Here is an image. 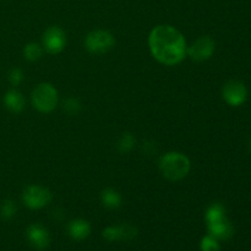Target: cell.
I'll return each instance as SVG.
<instances>
[{"label":"cell","mask_w":251,"mask_h":251,"mask_svg":"<svg viewBox=\"0 0 251 251\" xmlns=\"http://www.w3.org/2000/svg\"><path fill=\"white\" fill-rule=\"evenodd\" d=\"M24 54L27 60L36 61L42 56V48L37 43H28L25 47Z\"/></svg>","instance_id":"ac0fdd59"},{"label":"cell","mask_w":251,"mask_h":251,"mask_svg":"<svg viewBox=\"0 0 251 251\" xmlns=\"http://www.w3.org/2000/svg\"><path fill=\"white\" fill-rule=\"evenodd\" d=\"M66 43L65 32L60 27L51 26L44 32L43 46L46 50L50 54H58L64 49Z\"/></svg>","instance_id":"9c48e42d"},{"label":"cell","mask_w":251,"mask_h":251,"mask_svg":"<svg viewBox=\"0 0 251 251\" xmlns=\"http://www.w3.org/2000/svg\"><path fill=\"white\" fill-rule=\"evenodd\" d=\"M223 100L232 107H239L245 102L248 96V90L245 85L240 81L232 80L228 81L225 86H223Z\"/></svg>","instance_id":"52a82bcc"},{"label":"cell","mask_w":251,"mask_h":251,"mask_svg":"<svg viewBox=\"0 0 251 251\" xmlns=\"http://www.w3.org/2000/svg\"><path fill=\"white\" fill-rule=\"evenodd\" d=\"M223 218H226V210L221 203H212L206 211L205 220L207 225L217 222V221L223 220Z\"/></svg>","instance_id":"9a60e30c"},{"label":"cell","mask_w":251,"mask_h":251,"mask_svg":"<svg viewBox=\"0 0 251 251\" xmlns=\"http://www.w3.org/2000/svg\"><path fill=\"white\" fill-rule=\"evenodd\" d=\"M149 44L152 55L166 65H176L185 58V38L178 29L168 25L154 27L150 33Z\"/></svg>","instance_id":"6da1fadb"},{"label":"cell","mask_w":251,"mask_h":251,"mask_svg":"<svg viewBox=\"0 0 251 251\" xmlns=\"http://www.w3.org/2000/svg\"><path fill=\"white\" fill-rule=\"evenodd\" d=\"M207 228L208 234H211L218 240H228L234 234V227L228 221L227 217L215 223H210V225H207Z\"/></svg>","instance_id":"8fae6325"},{"label":"cell","mask_w":251,"mask_h":251,"mask_svg":"<svg viewBox=\"0 0 251 251\" xmlns=\"http://www.w3.org/2000/svg\"><path fill=\"white\" fill-rule=\"evenodd\" d=\"M115 39L110 32L104 29H97L87 34L85 41V46L88 51L93 54H103L113 48Z\"/></svg>","instance_id":"277c9868"},{"label":"cell","mask_w":251,"mask_h":251,"mask_svg":"<svg viewBox=\"0 0 251 251\" xmlns=\"http://www.w3.org/2000/svg\"><path fill=\"white\" fill-rule=\"evenodd\" d=\"M200 250L201 251H221L220 240L216 239L211 234L205 235L200 242Z\"/></svg>","instance_id":"e0dca14e"},{"label":"cell","mask_w":251,"mask_h":251,"mask_svg":"<svg viewBox=\"0 0 251 251\" xmlns=\"http://www.w3.org/2000/svg\"><path fill=\"white\" fill-rule=\"evenodd\" d=\"M24 203L31 210H39L51 201V193L47 188L39 185H29L22 194Z\"/></svg>","instance_id":"5b68a950"},{"label":"cell","mask_w":251,"mask_h":251,"mask_svg":"<svg viewBox=\"0 0 251 251\" xmlns=\"http://www.w3.org/2000/svg\"><path fill=\"white\" fill-rule=\"evenodd\" d=\"M66 230L71 239L76 242H82L91 234V225L82 218H76L69 222Z\"/></svg>","instance_id":"7c38bea8"},{"label":"cell","mask_w":251,"mask_h":251,"mask_svg":"<svg viewBox=\"0 0 251 251\" xmlns=\"http://www.w3.org/2000/svg\"><path fill=\"white\" fill-rule=\"evenodd\" d=\"M16 205L14 201L11 200H5L2 202L1 207H0V215L4 220H11L15 215H16Z\"/></svg>","instance_id":"d6986e66"},{"label":"cell","mask_w":251,"mask_h":251,"mask_svg":"<svg viewBox=\"0 0 251 251\" xmlns=\"http://www.w3.org/2000/svg\"><path fill=\"white\" fill-rule=\"evenodd\" d=\"M64 110L70 115H76L81 110L80 100L76 98H68L64 102Z\"/></svg>","instance_id":"ffe728a7"},{"label":"cell","mask_w":251,"mask_h":251,"mask_svg":"<svg viewBox=\"0 0 251 251\" xmlns=\"http://www.w3.org/2000/svg\"><path fill=\"white\" fill-rule=\"evenodd\" d=\"M103 238L108 242H129L136 238L137 228L129 223L119 226H109L102 232Z\"/></svg>","instance_id":"ba28073f"},{"label":"cell","mask_w":251,"mask_h":251,"mask_svg":"<svg viewBox=\"0 0 251 251\" xmlns=\"http://www.w3.org/2000/svg\"><path fill=\"white\" fill-rule=\"evenodd\" d=\"M26 238L29 244L37 250H44L49 247L50 243V235L46 229V227L39 223H33L28 226L26 230Z\"/></svg>","instance_id":"30bf717a"},{"label":"cell","mask_w":251,"mask_h":251,"mask_svg":"<svg viewBox=\"0 0 251 251\" xmlns=\"http://www.w3.org/2000/svg\"><path fill=\"white\" fill-rule=\"evenodd\" d=\"M249 147H250V151H251V140H250V144H249Z\"/></svg>","instance_id":"7402d4cb"},{"label":"cell","mask_w":251,"mask_h":251,"mask_svg":"<svg viewBox=\"0 0 251 251\" xmlns=\"http://www.w3.org/2000/svg\"><path fill=\"white\" fill-rule=\"evenodd\" d=\"M135 144H136V139L134 137V135L130 134V132H125L118 141L117 149L120 153H127L134 149Z\"/></svg>","instance_id":"2e32d148"},{"label":"cell","mask_w":251,"mask_h":251,"mask_svg":"<svg viewBox=\"0 0 251 251\" xmlns=\"http://www.w3.org/2000/svg\"><path fill=\"white\" fill-rule=\"evenodd\" d=\"M159 169L166 179L171 181L181 180L190 172V161L179 152H168L159 159Z\"/></svg>","instance_id":"7a4b0ae2"},{"label":"cell","mask_w":251,"mask_h":251,"mask_svg":"<svg viewBox=\"0 0 251 251\" xmlns=\"http://www.w3.org/2000/svg\"><path fill=\"white\" fill-rule=\"evenodd\" d=\"M4 103L7 109L12 113H20L25 108V98L21 92L11 90L5 95Z\"/></svg>","instance_id":"4fadbf2b"},{"label":"cell","mask_w":251,"mask_h":251,"mask_svg":"<svg viewBox=\"0 0 251 251\" xmlns=\"http://www.w3.org/2000/svg\"><path fill=\"white\" fill-rule=\"evenodd\" d=\"M100 200H102V203L107 208H110V210H114V208L120 207L122 205V196L118 191H115L114 189H105V190L102 191L100 194Z\"/></svg>","instance_id":"5bb4252c"},{"label":"cell","mask_w":251,"mask_h":251,"mask_svg":"<svg viewBox=\"0 0 251 251\" xmlns=\"http://www.w3.org/2000/svg\"><path fill=\"white\" fill-rule=\"evenodd\" d=\"M32 103L39 112H51L58 104V91L50 83H39L32 92Z\"/></svg>","instance_id":"3957f363"},{"label":"cell","mask_w":251,"mask_h":251,"mask_svg":"<svg viewBox=\"0 0 251 251\" xmlns=\"http://www.w3.org/2000/svg\"><path fill=\"white\" fill-rule=\"evenodd\" d=\"M9 80L14 86H19L24 80V73L20 69H12L9 74Z\"/></svg>","instance_id":"44dd1931"},{"label":"cell","mask_w":251,"mask_h":251,"mask_svg":"<svg viewBox=\"0 0 251 251\" xmlns=\"http://www.w3.org/2000/svg\"><path fill=\"white\" fill-rule=\"evenodd\" d=\"M215 41L208 36H202L196 39L188 49L186 53L189 54L193 60L195 61H205L212 56L215 51Z\"/></svg>","instance_id":"8992f818"}]
</instances>
